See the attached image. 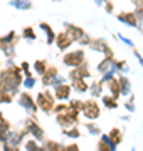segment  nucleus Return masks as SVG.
Returning a JSON list of instances; mask_svg holds the SVG:
<instances>
[{"instance_id": "obj_20", "label": "nucleus", "mask_w": 143, "mask_h": 151, "mask_svg": "<svg viewBox=\"0 0 143 151\" xmlns=\"http://www.w3.org/2000/svg\"><path fill=\"white\" fill-rule=\"evenodd\" d=\"M110 136H111V139L115 141L116 145H118V143H121V131L120 129H113L110 133Z\"/></svg>"}, {"instance_id": "obj_34", "label": "nucleus", "mask_w": 143, "mask_h": 151, "mask_svg": "<svg viewBox=\"0 0 143 151\" xmlns=\"http://www.w3.org/2000/svg\"><path fill=\"white\" fill-rule=\"evenodd\" d=\"M27 67H29V64H27V62H24V64H22V69L27 70Z\"/></svg>"}, {"instance_id": "obj_7", "label": "nucleus", "mask_w": 143, "mask_h": 151, "mask_svg": "<svg viewBox=\"0 0 143 151\" xmlns=\"http://www.w3.org/2000/svg\"><path fill=\"white\" fill-rule=\"evenodd\" d=\"M118 17V20L125 22L126 25H130V27H138V17L136 14H120Z\"/></svg>"}, {"instance_id": "obj_28", "label": "nucleus", "mask_w": 143, "mask_h": 151, "mask_svg": "<svg viewBox=\"0 0 143 151\" xmlns=\"http://www.w3.org/2000/svg\"><path fill=\"white\" fill-rule=\"evenodd\" d=\"M135 14H136V17H138V19H142V20H143V5H140V7H138Z\"/></svg>"}, {"instance_id": "obj_1", "label": "nucleus", "mask_w": 143, "mask_h": 151, "mask_svg": "<svg viewBox=\"0 0 143 151\" xmlns=\"http://www.w3.org/2000/svg\"><path fill=\"white\" fill-rule=\"evenodd\" d=\"M83 50H74V52H69V54H66L64 55V64L66 65H69V67H77V65L81 64L84 60V57H83Z\"/></svg>"}, {"instance_id": "obj_22", "label": "nucleus", "mask_w": 143, "mask_h": 151, "mask_svg": "<svg viewBox=\"0 0 143 151\" xmlns=\"http://www.w3.org/2000/svg\"><path fill=\"white\" fill-rule=\"evenodd\" d=\"M2 49H4V52H5L7 55H14V42L12 44H4V45H2Z\"/></svg>"}, {"instance_id": "obj_25", "label": "nucleus", "mask_w": 143, "mask_h": 151, "mask_svg": "<svg viewBox=\"0 0 143 151\" xmlns=\"http://www.w3.org/2000/svg\"><path fill=\"white\" fill-rule=\"evenodd\" d=\"M24 86L29 87V89H30V87H34V79L30 77V76H27V77H25V81H24Z\"/></svg>"}, {"instance_id": "obj_29", "label": "nucleus", "mask_w": 143, "mask_h": 151, "mask_svg": "<svg viewBox=\"0 0 143 151\" xmlns=\"http://www.w3.org/2000/svg\"><path fill=\"white\" fill-rule=\"evenodd\" d=\"M126 111L133 113V111H135V104H133V103H126Z\"/></svg>"}, {"instance_id": "obj_19", "label": "nucleus", "mask_w": 143, "mask_h": 151, "mask_svg": "<svg viewBox=\"0 0 143 151\" xmlns=\"http://www.w3.org/2000/svg\"><path fill=\"white\" fill-rule=\"evenodd\" d=\"M64 134H67L69 138H79V129H77V128H74V126H72L71 129L64 128Z\"/></svg>"}, {"instance_id": "obj_23", "label": "nucleus", "mask_w": 143, "mask_h": 151, "mask_svg": "<svg viewBox=\"0 0 143 151\" xmlns=\"http://www.w3.org/2000/svg\"><path fill=\"white\" fill-rule=\"evenodd\" d=\"M101 86H103V82H98V84H93V96H99L101 94Z\"/></svg>"}, {"instance_id": "obj_15", "label": "nucleus", "mask_w": 143, "mask_h": 151, "mask_svg": "<svg viewBox=\"0 0 143 151\" xmlns=\"http://www.w3.org/2000/svg\"><path fill=\"white\" fill-rule=\"evenodd\" d=\"M72 87H74L76 91H79V92H84L86 89H88V84L83 81V77H79V79H72Z\"/></svg>"}, {"instance_id": "obj_5", "label": "nucleus", "mask_w": 143, "mask_h": 151, "mask_svg": "<svg viewBox=\"0 0 143 151\" xmlns=\"http://www.w3.org/2000/svg\"><path fill=\"white\" fill-rule=\"evenodd\" d=\"M25 128H27V131L35 138V139H44V131L40 129L32 119H27V121H25Z\"/></svg>"}, {"instance_id": "obj_8", "label": "nucleus", "mask_w": 143, "mask_h": 151, "mask_svg": "<svg viewBox=\"0 0 143 151\" xmlns=\"http://www.w3.org/2000/svg\"><path fill=\"white\" fill-rule=\"evenodd\" d=\"M66 27H67V32H69V35H71L72 39H74V42H79V40H81V39L84 37V35H86V34L83 32V30H81V29L79 27H76V25H71V24H66Z\"/></svg>"}, {"instance_id": "obj_6", "label": "nucleus", "mask_w": 143, "mask_h": 151, "mask_svg": "<svg viewBox=\"0 0 143 151\" xmlns=\"http://www.w3.org/2000/svg\"><path fill=\"white\" fill-rule=\"evenodd\" d=\"M20 104H22L24 108L27 109V111H30V113H35L37 111V104L34 103V99L30 94H27V92H24V94H20Z\"/></svg>"}, {"instance_id": "obj_35", "label": "nucleus", "mask_w": 143, "mask_h": 151, "mask_svg": "<svg viewBox=\"0 0 143 151\" xmlns=\"http://www.w3.org/2000/svg\"><path fill=\"white\" fill-rule=\"evenodd\" d=\"M136 4H138V5H142V4H143V0H136Z\"/></svg>"}, {"instance_id": "obj_31", "label": "nucleus", "mask_w": 143, "mask_h": 151, "mask_svg": "<svg viewBox=\"0 0 143 151\" xmlns=\"http://www.w3.org/2000/svg\"><path fill=\"white\" fill-rule=\"evenodd\" d=\"M66 150L67 151H74V150H79V148H77V146H74V145H71V146H67Z\"/></svg>"}, {"instance_id": "obj_10", "label": "nucleus", "mask_w": 143, "mask_h": 151, "mask_svg": "<svg viewBox=\"0 0 143 151\" xmlns=\"http://www.w3.org/2000/svg\"><path fill=\"white\" fill-rule=\"evenodd\" d=\"M89 47L93 49V50H99V52H103V54L106 52V55H111V50L108 49V45H106L103 40H94V42L89 44Z\"/></svg>"}, {"instance_id": "obj_17", "label": "nucleus", "mask_w": 143, "mask_h": 151, "mask_svg": "<svg viewBox=\"0 0 143 151\" xmlns=\"http://www.w3.org/2000/svg\"><path fill=\"white\" fill-rule=\"evenodd\" d=\"M34 69L37 70V74L44 76V74H46V70H47V64H46L44 60H37V62L34 64Z\"/></svg>"}, {"instance_id": "obj_18", "label": "nucleus", "mask_w": 143, "mask_h": 151, "mask_svg": "<svg viewBox=\"0 0 143 151\" xmlns=\"http://www.w3.org/2000/svg\"><path fill=\"white\" fill-rule=\"evenodd\" d=\"M14 39H15V32H9L7 35L0 37V45H4V44H12Z\"/></svg>"}, {"instance_id": "obj_13", "label": "nucleus", "mask_w": 143, "mask_h": 151, "mask_svg": "<svg viewBox=\"0 0 143 151\" xmlns=\"http://www.w3.org/2000/svg\"><path fill=\"white\" fill-rule=\"evenodd\" d=\"M39 27H40L46 34H47V44H52V42H54V40H56V35H54V32H52V29H51L49 24L40 22V24H39Z\"/></svg>"}, {"instance_id": "obj_11", "label": "nucleus", "mask_w": 143, "mask_h": 151, "mask_svg": "<svg viewBox=\"0 0 143 151\" xmlns=\"http://www.w3.org/2000/svg\"><path fill=\"white\" fill-rule=\"evenodd\" d=\"M12 7H15L19 10H29L30 7H32V2H29V0H10L9 2Z\"/></svg>"}, {"instance_id": "obj_33", "label": "nucleus", "mask_w": 143, "mask_h": 151, "mask_svg": "<svg viewBox=\"0 0 143 151\" xmlns=\"http://www.w3.org/2000/svg\"><path fill=\"white\" fill-rule=\"evenodd\" d=\"M94 2H96L98 5H103V4H106V2H108V0H94Z\"/></svg>"}, {"instance_id": "obj_14", "label": "nucleus", "mask_w": 143, "mask_h": 151, "mask_svg": "<svg viewBox=\"0 0 143 151\" xmlns=\"http://www.w3.org/2000/svg\"><path fill=\"white\" fill-rule=\"evenodd\" d=\"M118 82H120V91L123 96H128L130 94V81H128L126 77H120L118 79Z\"/></svg>"}, {"instance_id": "obj_24", "label": "nucleus", "mask_w": 143, "mask_h": 151, "mask_svg": "<svg viewBox=\"0 0 143 151\" xmlns=\"http://www.w3.org/2000/svg\"><path fill=\"white\" fill-rule=\"evenodd\" d=\"M88 131L91 133V134H99V128L94 126V124H88Z\"/></svg>"}, {"instance_id": "obj_26", "label": "nucleus", "mask_w": 143, "mask_h": 151, "mask_svg": "<svg viewBox=\"0 0 143 151\" xmlns=\"http://www.w3.org/2000/svg\"><path fill=\"white\" fill-rule=\"evenodd\" d=\"M116 37H118V39H121V40H123V42L126 44V45H130V47H133V42H131V40H130V39L123 37V35H121V34H118V35H116Z\"/></svg>"}, {"instance_id": "obj_3", "label": "nucleus", "mask_w": 143, "mask_h": 151, "mask_svg": "<svg viewBox=\"0 0 143 151\" xmlns=\"http://www.w3.org/2000/svg\"><path fill=\"white\" fill-rule=\"evenodd\" d=\"M37 106L40 109H44V111H49V109H52V97H51V94H46V92H40L37 96Z\"/></svg>"}, {"instance_id": "obj_4", "label": "nucleus", "mask_w": 143, "mask_h": 151, "mask_svg": "<svg viewBox=\"0 0 143 151\" xmlns=\"http://www.w3.org/2000/svg\"><path fill=\"white\" fill-rule=\"evenodd\" d=\"M56 42H57V47L61 49V50H64V49H67L69 45H71L72 42H74V39L69 35V32H62V34H59L57 37H56Z\"/></svg>"}, {"instance_id": "obj_30", "label": "nucleus", "mask_w": 143, "mask_h": 151, "mask_svg": "<svg viewBox=\"0 0 143 151\" xmlns=\"http://www.w3.org/2000/svg\"><path fill=\"white\" fill-rule=\"evenodd\" d=\"M105 5H106V10H108V12H113V5H111V4H108V2H106Z\"/></svg>"}, {"instance_id": "obj_2", "label": "nucleus", "mask_w": 143, "mask_h": 151, "mask_svg": "<svg viewBox=\"0 0 143 151\" xmlns=\"http://www.w3.org/2000/svg\"><path fill=\"white\" fill-rule=\"evenodd\" d=\"M83 113H84V116H86L88 119H96V118L99 116V108H98V104L93 103V101H89V103H84Z\"/></svg>"}, {"instance_id": "obj_9", "label": "nucleus", "mask_w": 143, "mask_h": 151, "mask_svg": "<svg viewBox=\"0 0 143 151\" xmlns=\"http://www.w3.org/2000/svg\"><path fill=\"white\" fill-rule=\"evenodd\" d=\"M56 97L57 99H67L69 94H71V87L67 84H61V86H56V91H54Z\"/></svg>"}, {"instance_id": "obj_27", "label": "nucleus", "mask_w": 143, "mask_h": 151, "mask_svg": "<svg viewBox=\"0 0 143 151\" xmlns=\"http://www.w3.org/2000/svg\"><path fill=\"white\" fill-rule=\"evenodd\" d=\"M25 148H27V150H32V148H37V150H39V146H37V143H35V141H29L27 145H25Z\"/></svg>"}, {"instance_id": "obj_16", "label": "nucleus", "mask_w": 143, "mask_h": 151, "mask_svg": "<svg viewBox=\"0 0 143 151\" xmlns=\"http://www.w3.org/2000/svg\"><path fill=\"white\" fill-rule=\"evenodd\" d=\"M103 103H105V106H106L108 109H115L116 106H118L115 96H105V97H103Z\"/></svg>"}, {"instance_id": "obj_32", "label": "nucleus", "mask_w": 143, "mask_h": 151, "mask_svg": "<svg viewBox=\"0 0 143 151\" xmlns=\"http://www.w3.org/2000/svg\"><path fill=\"white\" fill-rule=\"evenodd\" d=\"M135 55H136L138 62H140V64H142V67H143V57H142V55H140V54H135Z\"/></svg>"}, {"instance_id": "obj_12", "label": "nucleus", "mask_w": 143, "mask_h": 151, "mask_svg": "<svg viewBox=\"0 0 143 151\" xmlns=\"http://www.w3.org/2000/svg\"><path fill=\"white\" fill-rule=\"evenodd\" d=\"M116 143L113 139H111V136L110 134H105V136H101V143H99V148H108V150H115L116 148Z\"/></svg>"}, {"instance_id": "obj_21", "label": "nucleus", "mask_w": 143, "mask_h": 151, "mask_svg": "<svg viewBox=\"0 0 143 151\" xmlns=\"http://www.w3.org/2000/svg\"><path fill=\"white\" fill-rule=\"evenodd\" d=\"M24 39H29V40H34V39H35V34H34L32 27H25L24 29Z\"/></svg>"}]
</instances>
